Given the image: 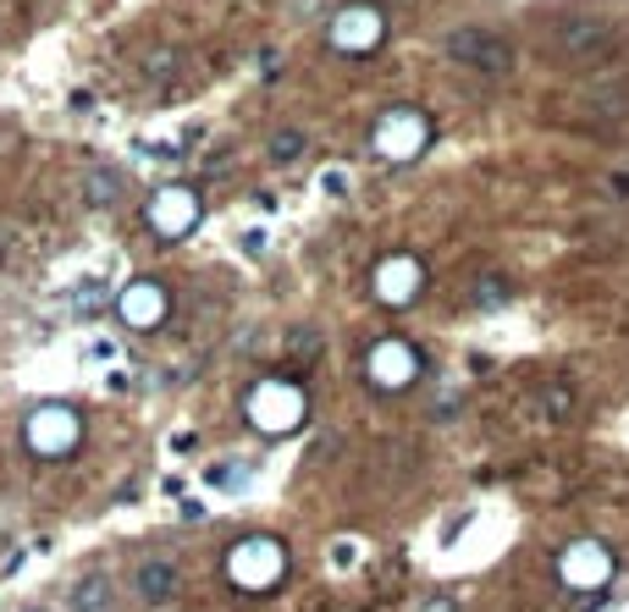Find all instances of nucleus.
I'll use <instances>...</instances> for the list:
<instances>
[{"instance_id":"obj_1","label":"nucleus","mask_w":629,"mask_h":612,"mask_svg":"<svg viewBox=\"0 0 629 612\" xmlns=\"http://www.w3.org/2000/svg\"><path fill=\"white\" fill-rule=\"evenodd\" d=\"M547 44H552V56H558V61H569V67H597V61H608V56H613L619 28H613L602 11L575 6V11H558V17H552Z\"/></svg>"},{"instance_id":"obj_2","label":"nucleus","mask_w":629,"mask_h":612,"mask_svg":"<svg viewBox=\"0 0 629 612\" xmlns=\"http://www.w3.org/2000/svg\"><path fill=\"white\" fill-rule=\"evenodd\" d=\"M442 56H448L453 67L475 72V78H486V83H508V78H513V67H519L513 39H508L502 28H480V22L453 28V33L442 39Z\"/></svg>"},{"instance_id":"obj_3","label":"nucleus","mask_w":629,"mask_h":612,"mask_svg":"<svg viewBox=\"0 0 629 612\" xmlns=\"http://www.w3.org/2000/svg\"><path fill=\"white\" fill-rule=\"evenodd\" d=\"M381 39H387V6L381 0H348L326 22V44L337 56H370V50H381Z\"/></svg>"},{"instance_id":"obj_4","label":"nucleus","mask_w":629,"mask_h":612,"mask_svg":"<svg viewBox=\"0 0 629 612\" xmlns=\"http://www.w3.org/2000/svg\"><path fill=\"white\" fill-rule=\"evenodd\" d=\"M22 442H28V453L33 459H72L78 453V442H83V420H78V409H67V403H39L28 420H22Z\"/></svg>"},{"instance_id":"obj_5","label":"nucleus","mask_w":629,"mask_h":612,"mask_svg":"<svg viewBox=\"0 0 629 612\" xmlns=\"http://www.w3.org/2000/svg\"><path fill=\"white\" fill-rule=\"evenodd\" d=\"M282 574H288V552H282V541H271V535H249V541H238L232 558H227V580H232L238 591H249V596L277 591Z\"/></svg>"},{"instance_id":"obj_6","label":"nucleus","mask_w":629,"mask_h":612,"mask_svg":"<svg viewBox=\"0 0 629 612\" xmlns=\"http://www.w3.org/2000/svg\"><path fill=\"white\" fill-rule=\"evenodd\" d=\"M426 144H431V117L415 111V106H392V111H381L376 128H370V150L381 154V160H392V165L426 154Z\"/></svg>"},{"instance_id":"obj_7","label":"nucleus","mask_w":629,"mask_h":612,"mask_svg":"<svg viewBox=\"0 0 629 612\" xmlns=\"http://www.w3.org/2000/svg\"><path fill=\"white\" fill-rule=\"evenodd\" d=\"M243 409H249V425L266 431V437H282V431H299L304 425V392L293 381H282V375L260 381Z\"/></svg>"},{"instance_id":"obj_8","label":"nucleus","mask_w":629,"mask_h":612,"mask_svg":"<svg viewBox=\"0 0 629 612\" xmlns=\"http://www.w3.org/2000/svg\"><path fill=\"white\" fill-rule=\"evenodd\" d=\"M199 215H204V204H199V188H188V182L156 188V193H150V204H144V221H150V232H156V238H166V243L188 238V232L199 227Z\"/></svg>"},{"instance_id":"obj_9","label":"nucleus","mask_w":629,"mask_h":612,"mask_svg":"<svg viewBox=\"0 0 629 612\" xmlns=\"http://www.w3.org/2000/svg\"><path fill=\"white\" fill-rule=\"evenodd\" d=\"M420 288H426V265H420L415 254H387V260L376 265V277H370V293H376L381 304H392V309L415 304Z\"/></svg>"},{"instance_id":"obj_10","label":"nucleus","mask_w":629,"mask_h":612,"mask_svg":"<svg viewBox=\"0 0 629 612\" xmlns=\"http://www.w3.org/2000/svg\"><path fill=\"white\" fill-rule=\"evenodd\" d=\"M365 375H370L381 392H398V387H409V381L420 375V353H415L403 337H381V342L370 348V359H365Z\"/></svg>"},{"instance_id":"obj_11","label":"nucleus","mask_w":629,"mask_h":612,"mask_svg":"<svg viewBox=\"0 0 629 612\" xmlns=\"http://www.w3.org/2000/svg\"><path fill=\"white\" fill-rule=\"evenodd\" d=\"M111 304H117V314H122L133 331H156L160 320L171 314V293H166L160 282H150V277H139V282H128Z\"/></svg>"},{"instance_id":"obj_12","label":"nucleus","mask_w":629,"mask_h":612,"mask_svg":"<svg viewBox=\"0 0 629 612\" xmlns=\"http://www.w3.org/2000/svg\"><path fill=\"white\" fill-rule=\"evenodd\" d=\"M608 574H613V558H608V552H597V546H575V552L563 558V585H575V591L602 585Z\"/></svg>"},{"instance_id":"obj_13","label":"nucleus","mask_w":629,"mask_h":612,"mask_svg":"<svg viewBox=\"0 0 629 612\" xmlns=\"http://www.w3.org/2000/svg\"><path fill=\"white\" fill-rule=\"evenodd\" d=\"M177 563L171 558H150V563H139V574H133V585H139V596L144 602H171L177 596Z\"/></svg>"},{"instance_id":"obj_14","label":"nucleus","mask_w":629,"mask_h":612,"mask_svg":"<svg viewBox=\"0 0 629 612\" xmlns=\"http://www.w3.org/2000/svg\"><path fill=\"white\" fill-rule=\"evenodd\" d=\"M122 188H128V182H122L117 165H89V171H83V204H89V210H111V204L122 199Z\"/></svg>"},{"instance_id":"obj_15","label":"nucleus","mask_w":629,"mask_h":612,"mask_svg":"<svg viewBox=\"0 0 629 612\" xmlns=\"http://www.w3.org/2000/svg\"><path fill=\"white\" fill-rule=\"evenodd\" d=\"M72 612H117V585L106 574H89L72 585Z\"/></svg>"},{"instance_id":"obj_16","label":"nucleus","mask_w":629,"mask_h":612,"mask_svg":"<svg viewBox=\"0 0 629 612\" xmlns=\"http://www.w3.org/2000/svg\"><path fill=\"white\" fill-rule=\"evenodd\" d=\"M304 128H282V133H271V144H266V154H271V165H293L299 154H304Z\"/></svg>"},{"instance_id":"obj_17","label":"nucleus","mask_w":629,"mask_h":612,"mask_svg":"<svg viewBox=\"0 0 629 612\" xmlns=\"http://www.w3.org/2000/svg\"><path fill=\"white\" fill-rule=\"evenodd\" d=\"M536 403H541V414H547V420H569V409H575V392H569L563 381H552V387H541V398H536Z\"/></svg>"},{"instance_id":"obj_18","label":"nucleus","mask_w":629,"mask_h":612,"mask_svg":"<svg viewBox=\"0 0 629 612\" xmlns=\"http://www.w3.org/2000/svg\"><path fill=\"white\" fill-rule=\"evenodd\" d=\"M508 299V282L502 277H480L475 282V304H502Z\"/></svg>"},{"instance_id":"obj_19","label":"nucleus","mask_w":629,"mask_h":612,"mask_svg":"<svg viewBox=\"0 0 629 612\" xmlns=\"http://www.w3.org/2000/svg\"><path fill=\"white\" fill-rule=\"evenodd\" d=\"M94 309H106V288H78V314H94Z\"/></svg>"},{"instance_id":"obj_20","label":"nucleus","mask_w":629,"mask_h":612,"mask_svg":"<svg viewBox=\"0 0 629 612\" xmlns=\"http://www.w3.org/2000/svg\"><path fill=\"white\" fill-rule=\"evenodd\" d=\"M415 612H459V602H453V596H426Z\"/></svg>"},{"instance_id":"obj_21","label":"nucleus","mask_w":629,"mask_h":612,"mask_svg":"<svg viewBox=\"0 0 629 612\" xmlns=\"http://www.w3.org/2000/svg\"><path fill=\"white\" fill-rule=\"evenodd\" d=\"M177 61H182L177 50H156V61H150V67H156V78H166V67H177Z\"/></svg>"},{"instance_id":"obj_22","label":"nucleus","mask_w":629,"mask_h":612,"mask_svg":"<svg viewBox=\"0 0 629 612\" xmlns=\"http://www.w3.org/2000/svg\"><path fill=\"white\" fill-rule=\"evenodd\" d=\"M381 6H403V0H381Z\"/></svg>"}]
</instances>
